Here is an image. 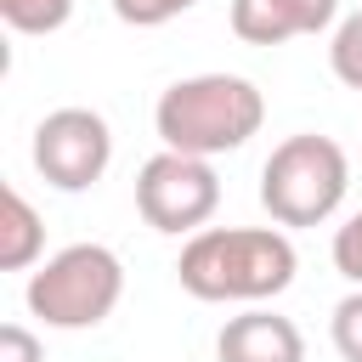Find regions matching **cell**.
Wrapping results in <instances>:
<instances>
[{
    "label": "cell",
    "instance_id": "cell-2",
    "mask_svg": "<svg viewBox=\"0 0 362 362\" xmlns=\"http://www.w3.org/2000/svg\"><path fill=\"white\" fill-rule=\"evenodd\" d=\"M260 124H266V96L243 74H192V79H175L158 96V107H153L158 141L175 147V153H192V158L238 153L249 136H260Z\"/></svg>",
    "mask_w": 362,
    "mask_h": 362
},
{
    "label": "cell",
    "instance_id": "cell-13",
    "mask_svg": "<svg viewBox=\"0 0 362 362\" xmlns=\"http://www.w3.org/2000/svg\"><path fill=\"white\" fill-rule=\"evenodd\" d=\"M334 351L345 362H362V288H351L334 305Z\"/></svg>",
    "mask_w": 362,
    "mask_h": 362
},
{
    "label": "cell",
    "instance_id": "cell-14",
    "mask_svg": "<svg viewBox=\"0 0 362 362\" xmlns=\"http://www.w3.org/2000/svg\"><path fill=\"white\" fill-rule=\"evenodd\" d=\"M334 272H339L345 283H356V288H362V209L334 232Z\"/></svg>",
    "mask_w": 362,
    "mask_h": 362
},
{
    "label": "cell",
    "instance_id": "cell-5",
    "mask_svg": "<svg viewBox=\"0 0 362 362\" xmlns=\"http://www.w3.org/2000/svg\"><path fill=\"white\" fill-rule=\"evenodd\" d=\"M136 209L153 232H204V221L221 209V175L209 170V158L164 147L136 170Z\"/></svg>",
    "mask_w": 362,
    "mask_h": 362
},
{
    "label": "cell",
    "instance_id": "cell-9",
    "mask_svg": "<svg viewBox=\"0 0 362 362\" xmlns=\"http://www.w3.org/2000/svg\"><path fill=\"white\" fill-rule=\"evenodd\" d=\"M45 249V221L40 209L17 192V187H0V266L6 272H23L34 266Z\"/></svg>",
    "mask_w": 362,
    "mask_h": 362
},
{
    "label": "cell",
    "instance_id": "cell-1",
    "mask_svg": "<svg viewBox=\"0 0 362 362\" xmlns=\"http://www.w3.org/2000/svg\"><path fill=\"white\" fill-rule=\"evenodd\" d=\"M294 243L283 226H204L187 238L175 277L209 305H260L294 283Z\"/></svg>",
    "mask_w": 362,
    "mask_h": 362
},
{
    "label": "cell",
    "instance_id": "cell-15",
    "mask_svg": "<svg viewBox=\"0 0 362 362\" xmlns=\"http://www.w3.org/2000/svg\"><path fill=\"white\" fill-rule=\"evenodd\" d=\"M0 362H45V345L23 322H6L0 328Z\"/></svg>",
    "mask_w": 362,
    "mask_h": 362
},
{
    "label": "cell",
    "instance_id": "cell-3",
    "mask_svg": "<svg viewBox=\"0 0 362 362\" xmlns=\"http://www.w3.org/2000/svg\"><path fill=\"white\" fill-rule=\"evenodd\" d=\"M351 192V158L334 136L300 130L260 164V204L277 226H322Z\"/></svg>",
    "mask_w": 362,
    "mask_h": 362
},
{
    "label": "cell",
    "instance_id": "cell-11",
    "mask_svg": "<svg viewBox=\"0 0 362 362\" xmlns=\"http://www.w3.org/2000/svg\"><path fill=\"white\" fill-rule=\"evenodd\" d=\"M328 68H334V79H339V85L362 90V11L339 17L334 45H328Z\"/></svg>",
    "mask_w": 362,
    "mask_h": 362
},
{
    "label": "cell",
    "instance_id": "cell-10",
    "mask_svg": "<svg viewBox=\"0 0 362 362\" xmlns=\"http://www.w3.org/2000/svg\"><path fill=\"white\" fill-rule=\"evenodd\" d=\"M0 17L17 34H57L74 17V0H0Z\"/></svg>",
    "mask_w": 362,
    "mask_h": 362
},
{
    "label": "cell",
    "instance_id": "cell-6",
    "mask_svg": "<svg viewBox=\"0 0 362 362\" xmlns=\"http://www.w3.org/2000/svg\"><path fill=\"white\" fill-rule=\"evenodd\" d=\"M113 164V130L96 107H51L34 124V170L57 192H85Z\"/></svg>",
    "mask_w": 362,
    "mask_h": 362
},
{
    "label": "cell",
    "instance_id": "cell-4",
    "mask_svg": "<svg viewBox=\"0 0 362 362\" xmlns=\"http://www.w3.org/2000/svg\"><path fill=\"white\" fill-rule=\"evenodd\" d=\"M23 300L45 328L79 334L113 317V305L124 300V266L107 243H68L28 277Z\"/></svg>",
    "mask_w": 362,
    "mask_h": 362
},
{
    "label": "cell",
    "instance_id": "cell-12",
    "mask_svg": "<svg viewBox=\"0 0 362 362\" xmlns=\"http://www.w3.org/2000/svg\"><path fill=\"white\" fill-rule=\"evenodd\" d=\"M198 0H113V17L130 23V28H164V23H175Z\"/></svg>",
    "mask_w": 362,
    "mask_h": 362
},
{
    "label": "cell",
    "instance_id": "cell-7",
    "mask_svg": "<svg viewBox=\"0 0 362 362\" xmlns=\"http://www.w3.org/2000/svg\"><path fill=\"white\" fill-rule=\"evenodd\" d=\"M339 17V0H232V34L243 45H283L322 34Z\"/></svg>",
    "mask_w": 362,
    "mask_h": 362
},
{
    "label": "cell",
    "instance_id": "cell-8",
    "mask_svg": "<svg viewBox=\"0 0 362 362\" xmlns=\"http://www.w3.org/2000/svg\"><path fill=\"white\" fill-rule=\"evenodd\" d=\"M215 356L221 362H305V339L288 317L255 305L243 317H226V328L215 339Z\"/></svg>",
    "mask_w": 362,
    "mask_h": 362
}]
</instances>
